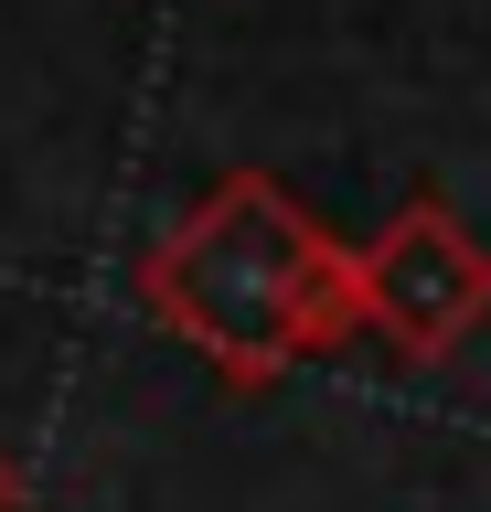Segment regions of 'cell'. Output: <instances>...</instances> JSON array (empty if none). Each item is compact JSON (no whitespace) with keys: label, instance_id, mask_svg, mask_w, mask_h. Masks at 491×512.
Instances as JSON below:
<instances>
[{"label":"cell","instance_id":"6da1fadb","mask_svg":"<svg viewBox=\"0 0 491 512\" xmlns=\"http://www.w3.org/2000/svg\"><path fill=\"white\" fill-rule=\"evenodd\" d=\"M139 310L161 320L182 352H203L235 395H257L299 363V352L374 342V299H363V246H342L310 203L267 182V171H225L193 192L182 214L139 256Z\"/></svg>","mask_w":491,"mask_h":512},{"label":"cell","instance_id":"7a4b0ae2","mask_svg":"<svg viewBox=\"0 0 491 512\" xmlns=\"http://www.w3.org/2000/svg\"><path fill=\"white\" fill-rule=\"evenodd\" d=\"M363 299H374V342H395L406 363H449L491 320V246L438 192H417L363 246Z\"/></svg>","mask_w":491,"mask_h":512},{"label":"cell","instance_id":"3957f363","mask_svg":"<svg viewBox=\"0 0 491 512\" xmlns=\"http://www.w3.org/2000/svg\"><path fill=\"white\" fill-rule=\"evenodd\" d=\"M0 512H22V470H11V448H0Z\"/></svg>","mask_w":491,"mask_h":512}]
</instances>
